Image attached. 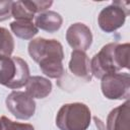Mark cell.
<instances>
[{"mask_svg": "<svg viewBox=\"0 0 130 130\" xmlns=\"http://www.w3.org/2000/svg\"><path fill=\"white\" fill-rule=\"evenodd\" d=\"M28 54L42 72L50 78H60L64 73L63 48L57 40L38 38L29 42Z\"/></svg>", "mask_w": 130, "mask_h": 130, "instance_id": "cell-1", "label": "cell"}, {"mask_svg": "<svg viewBox=\"0 0 130 130\" xmlns=\"http://www.w3.org/2000/svg\"><path fill=\"white\" fill-rule=\"evenodd\" d=\"M130 46L126 44L110 43L104 46L90 61V72L96 78L116 73L119 70L129 68Z\"/></svg>", "mask_w": 130, "mask_h": 130, "instance_id": "cell-2", "label": "cell"}, {"mask_svg": "<svg viewBox=\"0 0 130 130\" xmlns=\"http://www.w3.org/2000/svg\"><path fill=\"white\" fill-rule=\"evenodd\" d=\"M29 78L27 63L19 57H0V84L17 89L24 86Z\"/></svg>", "mask_w": 130, "mask_h": 130, "instance_id": "cell-3", "label": "cell"}, {"mask_svg": "<svg viewBox=\"0 0 130 130\" xmlns=\"http://www.w3.org/2000/svg\"><path fill=\"white\" fill-rule=\"evenodd\" d=\"M89 123L90 110L81 103L63 105L56 117V125L60 130H86Z\"/></svg>", "mask_w": 130, "mask_h": 130, "instance_id": "cell-4", "label": "cell"}, {"mask_svg": "<svg viewBox=\"0 0 130 130\" xmlns=\"http://www.w3.org/2000/svg\"><path fill=\"white\" fill-rule=\"evenodd\" d=\"M128 1H115L112 5L105 7L99 15V25L106 32H112L121 27L129 13Z\"/></svg>", "mask_w": 130, "mask_h": 130, "instance_id": "cell-5", "label": "cell"}, {"mask_svg": "<svg viewBox=\"0 0 130 130\" xmlns=\"http://www.w3.org/2000/svg\"><path fill=\"white\" fill-rule=\"evenodd\" d=\"M103 94L110 100H123L129 98L130 76L128 73H111L102 78Z\"/></svg>", "mask_w": 130, "mask_h": 130, "instance_id": "cell-6", "label": "cell"}, {"mask_svg": "<svg viewBox=\"0 0 130 130\" xmlns=\"http://www.w3.org/2000/svg\"><path fill=\"white\" fill-rule=\"evenodd\" d=\"M6 107L8 111L17 119L27 120L34 116L36 103L34 99L24 91L13 90L6 98Z\"/></svg>", "mask_w": 130, "mask_h": 130, "instance_id": "cell-7", "label": "cell"}, {"mask_svg": "<svg viewBox=\"0 0 130 130\" xmlns=\"http://www.w3.org/2000/svg\"><path fill=\"white\" fill-rule=\"evenodd\" d=\"M52 1H16L11 5V16L17 20H31L35 13L47 10Z\"/></svg>", "mask_w": 130, "mask_h": 130, "instance_id": "cell-8", "label": "cell"}, {"mask_svg": "<svg viewBox=\"0 0 130 130\" xmlns=\"http://www.w3.org/2000/svg\"><path fill=\"white\" fill-rule=\"evenodd\" d=\"M66 41L71 48L79 51H86L92 42V35L84 23H73L66 31Z\"/></svg>", "mask_w": 130, "mask_h": 130, "instance_id": "cell-9", "label": "cell"}, {"mask_svg": "<svg viewBox=\"0 0 130 130\" xmlns=\"http://www.w3.org/2000/svg\"><path fill=\"white\" fill-rule=\"evenodd\" d=\"M107 130H130L129 101L111 111L107 118Z\"/></svg>", "mask_w": 130, "mask_h": 130, "instance_id": "cell-10", "label": "cell"}, {"mask_svg": "<svg viewBox=\"0 0 130 130\" xmlns=\"http://www.w3.org/2000/svg\"><path fill=\"white\" fill-rule=\"evenodd\" d=\"M69 70L76 76L83 78L86 81L91 80L90 62L88 57L83 51L74 50L71 53V59L69 62Z\"/></svg>", "mask_w": 130, "mask_h": 130, "instance_id": "cell-11", "label": "cell"}, {"mask_svg": "<svg viewBox=\"0 0 130 130\" xmlns=\"http://www.w3.org/2000/svg\"><path fill=\"white\" fill-rule=\"evenodd\" d=\"M25 87V92L32 99H44L52 91L51 81L42 76H29Z\"/></svg>", "mask_w": 130, "mask_h": 130, "instance_id": "cell-12", "label": "cell"}, {"mask_svg": "<svg viewBox=\"0 0 130 130\" xmlns=\"http://www.w3.org/2000/svg\"><path fill=\"white\" fill-rule=\"evenodd\" d=\"M62 17L55 11H44L39 13L35 18V24L38 28L48 32L57 31L62 25Z\"/></svg>", "mask_w": 130, "mask_h": 130, "instance_id": "cell-13", "label": "cell"}, {"mask_svg": "<svg viewBox=\"0 0 130 130\" xmlns=\"http://www.w3.org/2000/svg\"><path fill=\"white\" fill-rule=\"evenodd\" d=\"M10 28L13 34L22 39L29 40L38 34V27L31 20H15L10 23Z\"/></svg>", "mask_w": 130, "mask_h": 130, "instance_id": "cell-14", "label": "cell"}, {"mask_svg": "<svg viewBox=\"0 0 130 130\" xmlns=\"http://www.w3.org/2000/svg\"><path fill=\"white\" fill-rule=\"evenodd\" d=\"M14 49V42L10 32L4 28L0 27V57H9Z\"/></svg>", "mask_w": 130, "mask_h": 130, "instance_id": "cell-15", "label": "cell"}, {"mask_svg": "<svg viewBox=\"0 0 130 130\" xmlns=\"http://www.w3.org/2000/svg\"><path fill=\"white\" fill-rule=\"evenodd\" d=\"M2 124V130H35L34 126L27 123H17L9 120L5 116L0 118Z\"/></svg>", "mask_w": 130, "mask_h": 130, "instance_id": "cell-16", "label": "cell"}, {"mask_svg": "<svg viewBox=\"0 0 130 130\" xmlns=\"http://www.w3.org/2000/svg\"><path fill=\"white\" fill-rule=\"evenodd\" d=\"M12 1H0V21H4L11 17Z\"/></svg>", "mask_w": 130, "mask_h": 130, "instance_id": "cell-17", "label": "cell"}, {"mask_svg": "<svg viewBox=\"0 0 130 130\" xmlns=\"http://www.w3.org/2000/svg\"><path fill=\"white\" fill-rule=\"evenodd\" d=\"M0 130H2V124H1V121H0Z\"/></svg>", "mask_w": 130, "mask_h": 130, "instance_id": "cell-18", "label": "cell"}]
</instances>
